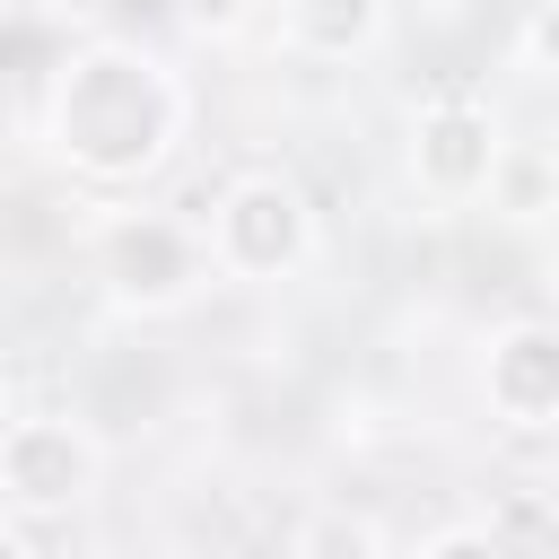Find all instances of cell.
Masks as SVG:
<instances>
[{
	"mask_svg": "<svg viewBox=\"0 0 559 559\" xmlns=\"http://www.w3.org/2000/svg\"><path fill=\"white\" fill-rule=\"evenodd\" d=\"M384 35V0H288V44L314 61H349Z\"/></svg>",
	"mask_w": 559,
	"mask_h": 559,
	"instance_id": "4",
	"label": "cell"
},
{
	"mask_svg": "<svg viewBox=\"0 0 559 559\" xmlns=\"http://www.w3.org/2000/svg\"><path fill=\"white\" fill-rule=\"evenodd\" d=\"M314 253V210L288 175H236L210 210V262L236 280H280Z\"/></svg>",
	"mask_w": 559,
	"mask_h": 559,
	"instance_id": "1",
	"label": "cell"
},
{
	"mask_svg": "<svg viewBox=\"0 0 559 559\" xmlns=\"http://www.w3.org/2000/svg\"><path fill=\"white\" fill-rule=\"evenodd\" d=\"M0 550H26V533H17V524H9V515H0Z\"/></svg>",
	"mask_w": 559,
	"mask_h": 559,
	"instance_id": "6",
	"label": "cell"
},
{
	"mask_svg": "<svg viewBox=\"0 0 559 559\" xmlns=\"http://www.w3.org/2000/svg\"><path fill=\"white\" fill-rule=\"evenodd\" d=\"M524 44H533V61H550V79H559V0H550V9L524 26Z\"/></svg>",
	"mask_w": 559,
	"mask_h": 559,
	"instance_id": "5",
	"label": "cell"
},
{
	"mask_svg": "<svg viewBox=\"0 0 559 559\" xmlns=\"http://www.w3.org/2000/svg\"><path fill=\"white\" fill-rule=\"evenodd\" d=\"M96 489V437L70 419H9L0 428V498L9 507H79Z\"/></svg>",
	"mask_w": 559,
	"mask_h": 559,
	"instance_id": "3",
	"label": "cell"
},
{
	"mask_svg": "<svg viewBox=\"0 0 559 559\" xmlns=\"http://www.w3.org/2000/svg\"><path fill=\"white\" fill-rule=\"evenodd\" d=\"M498 166H507V140H498V114L472 105V96H445L411 122V183L445 210L498 192Z\"/></svg>",
	"mask_w": 559,
	"mask_h": 559,
	"instance_id": "2",
	"label": "cell"
}]
</instances>
